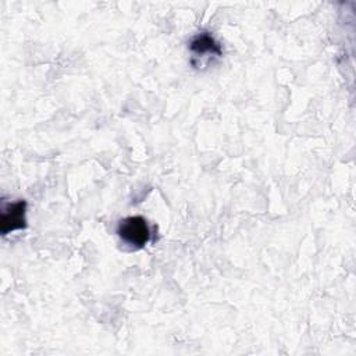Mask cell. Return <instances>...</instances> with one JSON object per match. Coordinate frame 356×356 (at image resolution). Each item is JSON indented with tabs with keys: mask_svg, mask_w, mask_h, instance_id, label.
<instances>
[{
	"mask_svg": "<svg viewBox=\"0 0 356 356\" xmlns=\"http://www.w3.org/2000/svg\"><path fill=\"white\" fill-rule=\"evenodd\" d=\"M117 232L125 243L135 248L145 246L150 239V228L146 220L140 216L127 217L121 220Z\"/></svg>",
	"mask_w": 356,
	"mask_h": 356,
	"instance_id": "cell-1",
	"label": "cell"
},
{
	"mask_svg": "<svg viewBox=\"0 0 356 356\" xmlns=\"http://www.w3.org/2000/svg\"><path fill=\"white\" fill-rule=\"evenodd\" d=\"M189 50L193 56L192 61L200 57L211 58V57H220L222 54L221 44L209 32H202L195 35L189 42Z\"/></svg>",
	"mask_w": 356,
	"mask_h": 356,
	"instance_id": "cell-2",
	"label": "cell"
},
{
	"mask_svg": "<svg viewBox=\"0 0 356 356\" xmlns=\"http://www.w3.org/2000/svg\"><path fill=\"white\" fill-rule=\"evenodd\" d=\"M25 211L26 203L24 200L11 203L3 207L1 213V232L7 234L14 229H19L25 227Z\"/></svg>",
	"mask_w": 356,
	"mask_h": 356,
	"instance_id": "cell-3",
	"label": "cell"
}]
</instances>
